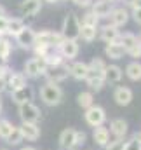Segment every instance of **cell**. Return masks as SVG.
<instances>
[{
	"instance_id": "obj_1",
	"label": "cell",
	"mask_w": 141,
	"mask_h": 150,
	"mask_svg": "<svg viewBox=\"0 0 141 150\" xmlns=\"http://www.w3.org/2000/svg\"><path fill=\"white\" fill-rule=\"evenodd\" d=\"M40 100H42V103L47 105V107H58V105H61V101H63V89H61L58 84L45 82V84L40 87Z\"/></svg>"
},
{
	"instance_id": "obj_2",
	"label": "cell",
	"mask_w": 141,
	"mask_h": 150,
	"mask_svg": "<svg viewBox=\"0 0 141 150\" xmlns=\"http://www.w3.org/2000/svg\"><path fill=\"white\" fill-rule=\"evenodd\" d=\"M61 37L63 38H71V40H77L80 35V19L77 18V14L68 12L63 19V26H61Z\"/></svg>"
},
{
	"instance_id": "obj_3",
	"label": "cell",
	"mask_w": 141,
	"mask_h": 150,
	"mask_svg": "<svg viewBox=\"0 0 141 150\" xmlns=\"http://www.w3.org/2000/svg\"><path fill=\"white\" fill-rule=\"evenodd\" d=\"M61 40H63V37H61L59 32H52V30L35 32V44L37 45H45V47H51V49H58V45L61 44Z\"/></svg>"
},
{
	"instance_id": "obj_4",
	"label": "cell",
	"mask_w": 141,
	"mask_h": 150,
	"mask_svg": "<svg viewBox=\"0 0 141 150\" xmlns=\"http://www.w3.org/2000/svg\"><path fill=\"white\" fill-rule=\"evenodd\" d=\"M45 70H47V65L44 63L42 58H30L23 67V75L26 79H38V77H44Z\"/></svg>"
},
{
	"instance_id": "obj_5",
	"label": "cell",
	"mask_w": 141,
	"mask_h": 150,
	"mask_svg": "<svg viewBox=\"0 0 141 150\" xmlns=\"http://www.w3.org/2000/svg\"><path fill=\"white\" fill-rule=\"evenodd\" d=\"M18 113L21 117V122H37L42 119V112L40 108L37 107L33 101H28V103H23L18 107Z\"/></svg>"
},
{
	"instance_id": "obj_6",
	"label": "cell",
	"mask_w": 141,
	"mask_h": 150,
	"mask_svg": "<svg viewBox=\"0 0 141 150\" xmlns=\"http://www.w3.org/2000/svg\"><path fill=\"white\" fill-rule=\"evenodd\" d=\"M84 119H85V122L91 126V127H98V126H103L106 120V112L103 107H99V105H92V107H89L85 113H84Z\"/></svg>"
},
{
	"instance_id": "obj_7",
	"label": "cell",
	"mask_w": 141,
	"mask_h": 150,
	"mask_svg": "<svg viewBox=\"0 0 141 150\" xmlns=\"http://www.w3.org/2000/svg\"><path fill=\"white\" fill-rule=\"evenodd\" d=\"M68 75H70V72H68V65L63 63V65H56V67H47V70H45L44 77L47 79V82L59 84V82L66 80Z\"/></svg>"
},
{
	"instance_id": "obj_8",
	"label": "cell",
	"mask_w": 141,
	"mask_h": 150,
	"mask_svg": "<svg viewBox=\"0 0 141 150\" xmlns=\"http://www.w3.org/2000/svg\"><path fill=\"white\" fill-rule=\"evenodd\" d=\"M33 96H35V91H33V87L32 86H25V87H19V89H16V91H11V100H12V103H16L18 107L19 105H23V103H28V101H32L33 100Z\"/></svg>"
},
{
	"instance_id": "obj_9",
	"label": "cell",
	"mask_w": 141,
	"mask_h": 150,
	"mask_svg": "<svg viewBox=\"0 0 141 150\" xmlns=\"http://www.w3.org/2000/svg\"><path fill=\"white\" fill-rule=\"evenodd\" d=\"M58 52L63 56V59L66 61H70L73 58H77V54H78V44H77V40H71V38H63L61 40V44L58 45Z\"/></svg>"
},
{
	"instance_id": "obj_10",
	"label": "cell",
	"mask_w": 141,
	"mask_h": 150,
	"mask_svg": "<svg viewBox=\"0 0 141 150\" xmlns=\"http://www.w3.org/2000/svg\"><path fill=\"white\" fill-rule=\"evenodd\" d=\"M75 134H77V129H73V127L63 129L59 133V138H58L59 150H77V147H75Z\"/></svg>"
},
{
	"instance_id": "obj_11",
	"label": "cell",
	"mask_w": 141,
	"mask_h": 150,
	"mask_svg": "<svg viewBox=\"0 0 141 150\" xmlns=\"http://www.w3.org/2000/svg\"><path fill=\"white\" fill-rule=\"evenodd\" d=\"M19 131H21V136L23 140L26 142H37L40 138V126L37 122H21V126H18Z\"/></svg>"
},
{
	"instance_id": "obj_12",
	"label": "cell",
	"mask_w": 141,
	"mask_h": 150,
	"mask_svg": "<svg viewBox=\"0 0 141 150\" xmlns=\"http://www.w3.org/2000/svg\"><path fill=\"white\" fill-rule=\"evenodd\" d=\"M16 44L21 47V49H32L33 47V44H35V32L30 28V26H25L18 35H16Z\"/></svg>"
},
{
	"instance_id": "obj_13",
	"label": "cell",
	"mask_w": 141,
	"mask_h": 150,
	"mask_svg": "<svg viewBox=\"0 0 141 150\" xmlns=\"http://www.w3.org/2000/svg\"><path fill=\"white\" fill-rule=\"evenodd\" d=\"M108 131H110V134L115 136V140H125V136L129 133V124L124 119H113L110 122V129Z\"/></svg>"
},
{
	"instance_id": "obj_14",
	"label": "cell",
	"mask_w": 141,
	"mask_h": 150,
	"mask_svg": "<svg viewBox=\"0 0 141 150\" xmlns=\"http://www.w3.org/2000/svg\"><path fill=\"white\" fill-rule=\"evenodd\" d=\"M113 100L118 107H127L133 101V91L125 86H117L113 91Z\"/></svg>"
},
{
	"instance_id": "obj_15",
	"label": "cell",
	"mask_w": 141,
	"mask_h": 150,
	"mask_svg": "<svg viewBox=\"0 0 141 150\" xmlns=\"http://www.w3.org/2000/svg\"><path fill=\"white\" fill-rule=\"evenodd\" d=\"M85 84L89 86L91 91H101L105 87V72H94L89 70L85 77Z\"/></svg>"
},
{
	"instance_id": "obj_16",
	"label": "cell",
	"mask_w": 141,
	"mask_h": 150,
	"mask_svg": "<svg viewBox=\"0 0 141 150\" xmlns=\"http://www.w3.org/2000/svg\"><path fill=\"white\" fill-rule=\"evenodd\" d=\"M111 11H113V2L111 0H96V2H92V11L91 12L98 19L108 18Z\"/></svg>"
},
{
	"instance_id": "obj_17",
	"label": "cell",
	"mask_w": 141,
	"mask_h": 150,
	"mask_svg": "<svg viewBox=\"0 0 141 150\" xmlns=\"http://www.w3.org/2000/svg\"><path fill=\"white\" fill-rule=\"evenodd\" d=\"M108 18H110V25L120 28L129 21V11L125 7H113V11L110 12Z\"/></svg>"
},
{
	"instance_id": "obj_18",
	"label": "cell",
	"mask_w": 141,
	"mask_h": 150,
	"mask_svg": "<svg viewBox=\"0 0 141 150\" xmlns=\"http://www.w3.org/2000/svg\"><path fill=\"white\" fill-rule=\"evenodd\" d=\"M98 35L101 40H105L106 44L110 42H117L118 37H120V30L113 25H103L101 28H98Z\"/></svg>"
},
{
	"instance_id": "obj_19",
	"label": "cell",
	"mask_w": 141,
	"mask_h": 150,
	"mask_svg": "<svg viewBox=\"0 0 141 150\" xmlns=\"http://www.w3.org/2000/svg\"><path fill=\"white\" fill-rule=\"evenodd\" d=\"M5 86L9 91H16L19 87L26 86V77L23 75V72H11L5 79Z\"/></svg>"
},
{
	"instance_id": "obj_20",
	"label": "cell",
	"mask_w": 141,
	"mask_h": 150,
	"mask_svg": "<svg viewBox=\"0 0 141 150\" xmlns=\"http://www.w3.org/2000/svg\"><path fill=\"white\" fill-rule=\"evenodd\" d=\"M19 11L23 16H30L33 18L42 11V0H23L19 5Z\"/></svg>"
},
{
	"instance_id": "obj_21",
	"label": "cell",
	"mask_w": 141,
	"mask_h": 150,
	"mask_svg": "<svg viewBox=\"0 0 141 150\" xmlns=\"http://www.w3.org/2000/svg\"><path fill=\"white\" fill-rule=\"evenodd\" d=\"M68 72L75 80H85L87 72H89V65L84 61H75V63L68 65Z\"/></svg>"
},
{
	"instance_id": "obj_22",
	"label": "cell",
	"mask_w": 141,
	"mask_h": 150,
	"mask_svg": "<svg viewBox=\"0 0 141 150\" xmlns=\"http://www.w3.org/2000/svg\"><path fill=\"white\" fill-rule=\"evenodd\" d=\"M92 140H94V143H96L98 147H103V149H105L106 145H108V142H110V131H108V127H105V126L94 127V131H92Z\"/></svg>"
},
{
	"instance_id": "obj_23",
	"label": "cell",
	"mask_w": 141,
	"mask_h": 150,
	"mask_svg": "<svg viewBox=\"0 0 141 150\" xmlns=\"http://www.w3.org/2000/svg\"><path fill=\"white\" fill-rule=\"evenodd\" d=\"M122 75H124V70H122L118 65H106V68H105V82L117 84V82H120Z\"/></svg>"
},
{
	"instance_id": "obj_24",
	"label": "cell",
	"mask_w": 141,
	"mask_h": 150,
	"mask_svg": "<svg viewBox=\"0 0 141 150\" xmlns=\"http://www.w3.org/2000/svg\"><path fill=\"white\" fill-rule=\"evenodd\" d=\"M105 54L110 59H120V58H124L125 49L118 42H110V44H106V47H105Z\"/></svg>"
},
{
	"instance_id": "obj_25",
	"label": "cell",
	"mask_w": 141,
	"mask_h": 150,
	"mask_svg": "<svg viewBox=\"0 0 141 150\" xmlns=\"http://www.w3.org/2000/svg\"><path fill=\"white\" fill-rule=\"evenodd\" d=\"M25 26H26V25H25L23 19H19V18H7V35L16 37Z\"/></svg>"
},
{
	"instance_id": "obj_26",
	"label": "cell",
	"mask_w": 141,
	"mask_h": 150,
	"mask_svg": "<svg viewBox=\"0 0 141 150\" xmlns=\"http://www.w3.org/2000/svg\"><path fill=\"white\" fill-rule=\"evenodd\" d=\"M77 103H78V107H82L84 110H87L89 107L94 105V94L91 91H82L77 96Z\"/></svg>"
},
{
	"instance_id": "obj_27",
	"label": "cell",
	"mask_w": 141,
	"mask_h": 150,
	"mask_svg": "<svg viewBox=\"0 0 141 150\" xmlns=\"http://www.w3.org/2000/svg\"><path fill=\"white\" fill-rule=\"evenodd\" d=\"M125 75H127L131 80H134V82L141 80V63L140 61H131V63L125 67Z\"/></svg>"
},
{
	"instance_id": "obj_28",
	"label": "cell",
	"mask_w": 141,
	"mask_h": 150,
	"mask_svg": "<svg viewBox=\"0 0 141 150\" xmlns=\"http://www.w3.org/2000/svg\"><path fill=\"white\" fill-rule=\"evenodd\" d=\"M98 37V28L96 26H85V25H80V35L78 38L85 40V42H92Z\"/></svg>"
},
{
	"instance_id": "obj_29",
	"label": "cell",
	"mask_w": 141,
	"mask_h": 150,
	"mask_svg": "<svg viewBox=\"0 0 141 150\" xmlns=\"http://www.w3.org/2000/svg\"><path fill=\"white\" fill-rule=\"evenodd\" d=\"M124 49H125V52L138 42V37L134 35V33H131V32H125V33H120V37H118V40H117Z\"/></svg>"
},
{
	"instance_id": "obj_30",
	"label": "cell",
	"mask_w": 141,
	"mask_h": 150,
	"mask_svg": "<svg viewBox=\"0 0 141 150\" xmlns=\"http://www.w3.org/2000/svg\"><path fill=\"white\" fill-rule=\"evenodd\" d=\"M44 63H45L47 67H56V65H63L65 59H63V56L58 52V49H52V51L44 58Z\"/></svg>"
},
{
	"instance_id": "obj_31",
	"label": "cell",
	"mask_w": 141,
	"mask_h": 150,
	"mask_svg": "<svg viewBox=\"0 0 141 150\" xmlns=\"http://www.w3.org/2000/svg\"><path fill=\"white\" fill-rule=\"evenodd\" d=\"M11 52H12V44L9 42V38L7 37H0V58L9 59Z\"/></svg>"
},
{
	"instance_id": "obj_32",
	"label": "cell",
	"mask_w": 141,
	"mask_h": 150,
	"mask_svg": "<svg viewBox=\"0 0 141 150\" xmlns=\"http://www.w3.org/2000/svg\"><path fill=\"white\" fill-rule=\"evenodd\" d=\"M9 145H12V147H16V145H19L21 142H23V136H21V131H19V127L18 126H14V129L11 131V134L7 136V140H5Z\"/></svg>"
},
{
	"instance_id": "obj_33",
	"label": "cell",
	"mask_w": 141,
	"mask_h": 150,
	"mask_svg": "<svg viewBox=\"0 0 141 150\" xmlns=\"http://www.w3.org/2000/svg\"><path fill=\"white\" fill-rule=\"evenodd\" d=\"M14 129V124L7 119H0V138L7 140V136L11 134V131Z\"/></svg>"
},
{
	"instance_id": "obj_34",
	"label": "cell",
	"mask_w": 141,
	"mask_h": 150,
	"mask_svg": "<svg viewBox=\"0 0 141 150\" xmlns=\"http://www.w3.org/2000/svg\"><path fill=\"white\" fill-rule=\"evenodd\" d=\"M98 23H99V19L89 11V12H85L84 16H82V21H80V25H85V26H96L98 28Z\"/></svg>"
},
{
	"instance_id": "obj_35",
	"label": "cell",
	"mask_w": 141,
	"mask_h": 150,
	"mask_svg": "<svg viewBox=\"0 0 141 150\" xmlns=\"http://www.w3.org/2000/svg\"><path fill=\"white\" fill-rule=\"evenodd\" d=\"M87 65H89V70H94V72H105L106 68V63L101 58H92L91 63H87Z\"/></svg>"
},
{
	"instance_id": "obj_36",
	"label": "cell",
	"mask_w": 141,
	"mask_h": 150,
	"mask_svg": "<svg viewBox=\"0 0 141 150\" xmlns=\"http://www.w3.org/2000/svg\"><path fill=\"white\" fill-rule=\"evenodd\" d=\"M124 150H141V140L138 138V134H134L131 140L125 142V149Z\"/></svg>"
},
{
	"instance_id": "obj_37",
	"label": "cell",
	"mask_w": 141,
	"mask_h": 150,
	"mask_svg": "<svg viewBox=\"0 0 141 150\" xmlns=\"http://www.w3.org/2000/svg\"><path fill=\"white\" fill-rule=\"evenodd\" d=\"M125 149V140H113L108 142V145L105 147V150H124Z\"/></svg>"
},
{
	"instance_id": "obj_38",
	"label": "cell",
	"mask_w": 141,
	"mask_h": 150,
	"mask_svg": "<svg viewBox=\"0 0 141 150\" xmlns=\"http://www.w3.org/2000/svg\"><path fill=\"white\" fill-rule=\"evenodd\" d=\"M125 54H129L131 58H136V61H138V59L141 58V44H140V42H136V44H134L127 52H125Z\"/></svg>"
},
{
	"instance_id": "obj_39",
	"label": "cell",
	"mask_w": 141,
	"mask_h": 150,
	"mask_svg": "<svg viewBox=\"0 0 141 150\" xmlns=\"http://www.w3.org/2000/svg\"><path fill=\"white\" fill-rule=\"evenodd\" d=\"M85 140H87V134H85L84 131H77V134H75V147H77V149L82 147V145L85 143Z\"/></svg>"
},
{
	"instance_id": "obj_40",
	"label": "cell",
	"mask_w": 141,
	"mask_h": 150,
	"mask_svg": "<svg viewBox=\"0 0 141 150\" xmlns=\"http://www.w3.org/2000/svg\"><path fill=\"white\" fill-rule=\"evenodd\" d=\"M0 37H7V16L0 18Z\"/></svg>"
},
{
	"instance_id": "obj_41",
	"label": "cell",
	"mask_w": 141,
	"mask_h": 150,
	"mask_svg": "<svg viewBox=\"0 0 141 150\" xmlns=\"http://www.w3.org/2000/svg\"><path fill=\"white\" fill-rule=\"evenodd\" d=\"M133 19L141 25V7H136V9H133Z\"/></svg>"
},
{
	"instance_id": "obj_42",
	"label": "cell",
	"mask_w": 141,
	"mask_h": 150,
	"mask_svg": "<svg viewBox=\"0 0 141 150\" xmlns=\"http://www.w3.org/2000/svg\"><path fill=\"white\" fill-rule=\"evenodd\" d=\"M75 5H78V7H89V5H92V0H71Z\"/></svg>"
},
{
	"instance_id": "obj_43",
	"label": "cell",
	"mask_w": 141,
	"mask_h": 150,
	"mask_svg": "<svg viewBox=\"0 0 141 150\" xmlns=\"http://www.w3.org/2000/svg\"><path fill=\"white\" fill-rule=\"evenodd\" d=\"M12 70L9 68V65L7 67H0V79H7V75L11 74Z\"/></svg>"
},
{
	"instance_id": "obj_44",
	"label": "cell",
	"mask_w": 141,
	"mask_h": 150,
	"mask_svg": "<svg viewBox=\"0 0 141 150\" xmlns=\"http://www.w3.org/2000/svg\"><path fill=\"white\" fill-rule=\"evenodd\" d=\"M5 89H7V86H5V79H0V94H2Z\"/></svg>"
},
{
	"instance_id": "obj_45",
	"label": "cell",
	"mask_w": 141,
	"mask_h": 150,
	"mask_svg": "<svg viewBox=\"0 0 141 150\" xmlns=\"http://www.w3.org/2000/svg\"><path fill=\"white\" fill-rule=\"evenodd\" d=\"M9 59H5V58H0V67H7L9 63H7Z\"/></svg>"
},
{
	"instance_id": "obj_46",
	"label": "cell",
	"mask_w": 141,
	"mask_h": 150,
	"mask_svg": "<svg viewBox=\"0 0 141 150\" xmlns=\"http://www.w3.org/2000/svg\"><path fill=\"white\" fill-rule=\"evenodd\" d=\"M19 150H37L35 147H21Z\"/></svg>"
},
{
	"instance_id": "obj_47",
	"label": "cell",
	"mask_w": 141,
	"mask_h": 150,
	"mask_svg": "<svg viewBox=\"0 0 141 150\" xmlns=\"http://www.w3.org/2000/svg\"><path fill=\"white\" fill-rule=\"evenodd\" d=\"M2 16H5V9H4V7L0 5V18H2Z\"/></svg>"
},
{
	"instance_id": "obj_48",
	"label": "cell",
	"mask_w": 141,
	"mask_h": 150,
	"mask_svg": "<svg viewBox=\"0 0 141 150\" xmlns=\"http://www.w3.org/2000/svg\"><path fill=\"white\" fill-rule=\"evenodd\" d=\"M44 2H47V4H56V2H59V0H44Z\"/></svg>"
},
{
	"instance_id": "obj_49",
	"label": "cell",
	"mask_w": 141,
	"mask_h": 150,
	"mask_svg": "<svg viewBox=\"0 0 141 150\" xmlns=\"http://www.w3.org/2000/svg\"><path fill=\"white\" fill-rule=\"evenodd\" d=\"M138 42H140V44H141V33H140V37H138Z\"/></svg>"
},
{
	"instance_id": "obj_50",
	"label": "cell",
	"mask_w": 141,
	"mask_h": 150,
	"mask_svg": "<svg viewBox=\"0 0 141 150\" xmlns=\"http://www.w3.org/2000/svg\"><path fill=\"white\" fill-rule=\"evenodd\" d=\"M138 138H140V140H141V133H138Z\"/></svg>"
},
{
	"instance_id": "obj_51",
	"label": "cell",
	"mask_w": 141,
	"mask_h": 150,
	"mask_svg": "<svg viewBox=\"0 0 141 150\" xmlns=\"http://www.w3.org/2000/svg\"><path fill=\"white\" fill-rule=\"evenodd\" d=\"M0 112H2V101H0Z\"/></svg>"
},
{
	"instance_id": "obj_52",
	"label": "cell",
	"mask_w": 141,
	"mask_h": 150,
	"mask_svg": "<svg viewBox=\"0 0 141 150\" xmlns=\"http://www.w3.org/2000/svg\"><path fill=\"white\" fill-rule=\"evenodd\" d=\"M0 150H9V149H0Z\"/></svg>"
},
{
	"instance_id": "obj_53",
	"label": "cell",
	"mask_w": 141,
	"mask_h": 150,
	"mask_svg": "<svg viewBox=\"0 0 141 150\" xmlns=\"http://www.w3.org/2000/svg\"><path fill=\"white\" fill-rule=\"evenodd\" d=\"M0 119H2V117H0Z\"/></svg>"
}]
</instances>
